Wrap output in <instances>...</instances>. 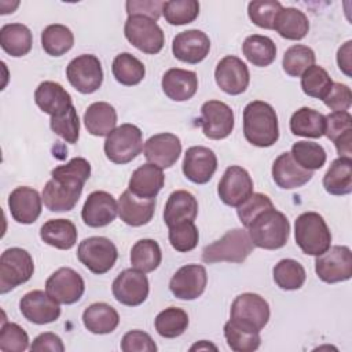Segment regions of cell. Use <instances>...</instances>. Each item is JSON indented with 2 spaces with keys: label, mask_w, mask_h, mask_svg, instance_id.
Listing matches in <instances>:
<instances>
[{
  "label": "cell",
  "mask_w": 352,
  "mask_h": 352,
  "mask_svg": "<svg viewBox=\"0 0 352 352\" xmlns=\"http://www.w3.org/2000/svg\"><path fill=\"white\" fill-rule=\"evenodd\" d=\"M104 154L114 164L124 165L135 160L143 150V135L133 124H121L106 136Z\"/></svg>",
  "instance_id": "cell-5"
},
{
  "label": "cell",
  "mask_w": 352,
  "mask_h": 352,
  "mask_svg": "<svg viewBox=\"0 0 352 352\" xmlns=\"http://www.w3.org/2000/svg\"><path fill=\"white\" fill-rule=\"evenodd\" d=\"M118 214V202L107 191L91 192L82 206L81 219L88 227H106L116 220Z\"/></svg>",
  "instance_id": "cell-19"
},
{
  "label": "cell",
  "mask_w": 352,
  "mask_h": 352,
  "mask_svg": "<svg viewBox=\"0 0 352 352\" xmlns=\"http://www.w3.org/2000/svg\"><path fill=\"white\" fill-rule=\"evenodd\" d=\"M209 349L217 351V346L213 345V344H210V342L206 341V340L198 341V342H195V344L190 348V351H209Z\"/></svg>",
  "instance_id": "cell-61"
},
{
  "label": "cell",
  "mask_w": 352,
  "mask_h": 352,
  "mask_svg": "<svg viewBox=\"0 0 352 352\" xmlns=\"http://www.w3.org/2000/svg\"><path fill=\"white\" fill-rule=\"evenodd\" d=\"M210 51V40L206 33L198 29L180 32L172 41V52L176 59L195 65L202 62Z\"/></svg>",
  "instance_id": "cell-20"
},
{
  "label": "cell",
  "mask_w": 352,
  "mask_h": 352,
  "mask_svg": "<svg viewBox=\"0 0 352 352\" xmlns=\"http://www.w3.org/2000/svg\"><path fill=\"white\" fill-rule=\"evenodd\" d=\"M34 272L30 253L22 248H10L0 257V293L6 294L28 282Z\"/></svg>",
  "instance_id": "cell-7"
},
{
  "label": "cell",
  "mask_w": 352,
  "mask_h": 352,
  "mask_svg": "<svg viewBox=\"0 0 352 352\" xmlns=\"http://www.w3.org/2000/svg\"><path fill=\"white\" fill-rule=\"evenodd\" d=\"M161 87L169 99L184 102L195 95L198 89V77L192 70L172 67L164 73Z\"/></svg>",
  "instance_id": "cell-26"
},
{
  "label": "cell",
  "mask_w": 352,
  "mask_h": 352,
  "mask_svg": "<svg viewBox=\"0 0 352 352\" xmlns=\"http://www.w3.org/2000/svg\"><path fill=\"white\" fill-rule=\"evenodd\" d=\"M121 349L124 352H155L157 345L146 331L131 330L124 334L121 340Z\"/></svg>",
  "instance_id": "cell-56"
},
{
  "label": "cell",
  "mask_w": 352,
  "mask_h": 352,
  "mask_svg": "<svg viewBox=\"0 0 352 352\" xmlns=\"http://www.w3.org/2000/svg\"><path fill=\"white\" fill-rule=\"evenodd\" d=\"M33 37L30 29L23 23H7L0 29V45L11 56L28 55L32 50Z\"/></svg>",
  "instance_id": "cell-37"
},
{
  "label": "cell",
  "mask_w": 352,
  "mask_h": 352,
  "mask_svg": "<svg viewBox=\"0 0 352 352\" xmlns=\"http://www.w3.org/2000/svg\"><path fill=\"white\" fill-rule=\"evenodd\" d=\"M282 10V4L276 0H254L248 6L250 21L263 29H274L275 18Z\"/></svg>",
  "instance_id": "cell-53"
},
{
  "label": "cell",
  "mask_w": 352,
  "mask_h": 352,
  "mask_svg": "<svg viewBox=\"0 0 352 352\" xmlns=\"http://www.w3.org/2000/svg\"><path fill=\"white\" fill-rule=\"evenodd\" d=\"M246 230L254 246L275 250L286 245L290 235V223L287 217L274 206L257 214Z\"/></svg>",
  "instance_id": "cell-2"
},
{
  "label": "cell",
  "mask_w": 352,
  "mask_h": 352,
  "mask_svg": "<svg viewBox=\"0 0 352 352\" xmlns=\"http://www.w3.org/2000/svg\"><path fill=\"white\" fill-rule=\"evenodd\" d=\"M290 154L301 168L312 172L320 169L326 164L327 158L324 148L319 143L307 140L296 142L292 146Z\"/></svg>",
  "instance_id": "cell-46"
},
{
  "label": "cell",
  "mask_w": 352,
  "mask_h": 352,
  "mask_svg": "<svg viewBox=\"0 0 352 352\" xmlns=\"http://www.w3.org/2000/svg\"><path fill=\"white\" fill-rule=\"evenodd\" d=\"M164 1L160 0H129L125 3L128 16L142 15L153 21H158L162 14Z\"/></svg>",
  "instance_id": "cell-58"
},
{
  "label": "cell",
  "mask_w": 352,
  "mask_h": 352,
  "mask_svg": "<svg viewBox=\"0 0 352 352\" xmlns=\"http://www.w3.org/2000/svg\"><path fill=\"white\" fill-rule=\"evenodd\" d=\"M243 135L256 147H271L278 142V116L270 103L253 100L246 104L243 109Z\"/></svg>",
  "instance_id": "cell-1"
},
{
  "label": "cell",
  "mask_w": 352,
  "mask_h": 352,
  "mask_svg": "<svg viewBox=\"0 0 352 352\" xmlns=\"http://www.w3.org/2000/svg\"><path fill=\"white\" fill-rule=\"evenodd\" d=\"M271 173L276 186L283 190H293V188L302 187L314 176V172L301 168L293 160L289 151H285L275 158Z\"/></svg>",
  "instance_id": "cell-24"
},
{
  "label": "cell",
  "mask_w": 352,
  "mask_h": 352,
  "mask_svg": "<svg viewBox=\"0 0 352 352\" xmlns=\"http://www.w3.org/2000/svg\"><path fill=\"white\" fill-rule=\"evenodd\" d=\"M274 30L286 40H301L309 30V21L301 10L294 7H282L275 18Z\"/></svg>",
  "instance_id": "cell-36"
},
{
  "label": "cell",
  "mask_w": 352,
  "mask_h": 352,
  "mask_svg": "<svg viewBox=\"0 0 352 352\" xmlns=\"http://www.w3.org/2000/svg\"><path fill=\"white\" fill-rule=\"evenodd\" d=\"M157 333L164 338H176L182 336L188 327V315L184 309L177 307H168L162 309L154 320Z\"/></svg>",
  "instance_id": "cell-43"
},
{
  "label": "cell",
  "mask_w": 352,
  "mask_h": 352,
  "mask_svg": "<svg viewBox=\"0 0 352 352\" xmlns=\"http://www.w3.org/2000/svg\"><path fill=\"white\" fill-rule=\"evenodd\" d=\"M323 103L333 111H348L352 104L351 88L341 82H333L330 91L323 98Z\"/></svg>",
  "instance_id": "cell-57"
},
{
  "label": "cell",
  "mask_w": 352,
  "mask_h": 352,
  "mask_svg": "<svg viewBox=\"0 0 352 352\" xmlns=\"http://www.w3.org/2000/svg\"><path fill=\"white\" fill-rule=\"evenodd\" d=\"M77 236L74 223L67 219H51L40 228L41 241L60 250L72 249L77 242Z\"/></svg>",
  "instance_id": "cell-32"
},
{
  "label": "cell",
  "mask_w": 352,
  "mask_h": 352,
  "mask_svg": "<svg viewBox=\"0 0 352 352\" xmlns=\"http://www.w3.org/2000/svg\"><path fill=\"white\" fill-rule=\"evenodd\" d=\"M324 135L334 143L340 157L352 154V116L349 111H333L326 116Z\"/></svg>",
  "instance_id": "cell-31"
},
{
  "label": "cell",
  "mask_w": 352,
  "mask_h": 352,
  "mask_svg": "<svg viewBox=\"0 0 352 352\" xmlns=\"http://www.w3.org/2000/svg\"><path fill=\"white\" fill-rule=\"evenodd\" d=\"M208 274L201 264H187L180 267L169 282L170 293L179 300H195L205 292Z\"/></svg>",
  "instance_id": "cell-16"
},
{
  "label": "cell",
  "mask_w": 352,
  "mask_h": 352,
  "mask_svg": "<svg viewBox=\"0 0 352 352\" xmlns=\"http://www.w3.org/2000/svg\"><path fill=\"white\" fill-rule=\"evenodd\" d=\"M85 290L82 276L70 267H60L45 280V292L59 304L77 302Z\"/></svg>",
  "instance_id": "cell-14"
},
{
  "label": "cell",
  "mask_w": 352,
  "mask_h": 352,
  "mask_svg": "<svg viewBox=\"0 0 352 352\" xmlns=\"http://www.w3.org/2000/svg\"><path fill=\"white\" fill-rule=\"evenodd\" d=\"M270 208H274V204L268 195L261 192H253L245 202L236 206V213L241 223L246 228L257 214Z\"/></svg>",
  "instance_id": "cell-55"
},
{
  "label": "cell",
  "mask_w": 352,
  "mask_h": 352,
  "mask_svg": "<svg viewBox=\"0 0 352 352\" xmlns=\"http://www.w3.org/2000/svg\"><path fill=\"white\" fill-rule=\"evenodd\" d=\"M333 85V80L322 66L312 65L301 76L302 92L311 98L322 99L327 95Z\"/></svg>",
  "instance_id": "cell-50"
},
{
  "label": "cell",
  "mask_w": 352,
  "mask_h": 352,
  "mask_svg": "<svg viewBox=\"0 0 352 352\" xmlns=\"http://www.w3.org/2000/svg\"><path fill=\"white\" fill-rule=\"evenodd\" d=\"M214 80L223 92L228 95H239L246 91L250 74L242 59L234 55H227L216 65Z\"/></svg>",
  "instance_id": "cell-17"
},
{
  "label": "cell",
  "mask_w": 352,
  "mask_h": 352,
  "mask_svg": "<svg viewBox=\"0 0 352 352\" xmlns=\"http://www.w3.org/2000/svg\"><path fill=\"white\" fill-rule=\"evenodd\" d=\"M217 194L223 204L236 208L253 194V180L249 172L238 165H231L223 173Z\"/></svg>",
  "instance_id": "cell-15"
},
{
  "label": "cell",
  "mask_w": 352,
  "mask_h": 352,
  "mask_svg": "<svg viewBox=\"0 0 352 352\" xmlns=\"http://www.w3.org/2000/svg\"><path fill=\"white\" fill-rule=\"evenodd\" d=\"M315 59L316 56L311 47L294 44L285 51L282 67L290 77H301L308 67L315 65Z\"/></svg>",
  "instance_id": "cell-45"
},
{
  "label": "cell",
  "mask_w": 352,
  "mask_h": 352,
  "mask_svg": "<svg viewBox=\"0 0 352 352\" xmlns=\"http://www.w3.org/2000/svg\"><path fill=\"white\" fill-rule=\"evenodd\" d=\"M290 131L296 136L322 138L326 131V116L314 109L301 107L290 117Z\"/></svg>",
  "instance_id": "cell-38"
},
{
  "label": "cell",
  "mask_w": 352,
  "mask_h": 352,
  "mask_svg": "<svg viewBox=\"0 0 352 352\" xmlns=\"http://www.w3.org/2000/svg\"><path fill=\"white\" fill-rule=\"evenodd\" d=\"M66 77L72 87L81 94H94L103 82V69L99 58L82 54L72 59L66 67Z\"/></svg>",
  "instance_id": "cell-10"
},
{
  "label": "cell",
  "mask_w": 352,
  "mask_h": 352,
  "mask_svg": "<svg viewBox=\"0 0 352 352\" xmlns=\"http://www.w3.org/2000/svg\"><path fill=\"white\" fill-rule=\"evenodd\" d=\"M323 187L331 195H348L352 192L351 157H338L331 162L323 176Z\"/></svg>",
  "instance_id": "cell-35"
},
{
  "label": "cell",
  "mask_w": 352,
  "mask_h": 352,
  "mask_svg": "<svg viewBox=\"0 0 352 352\" xmlns=\"http://www.w3.org/2000/svg\"><path fill=\"white\" fill-rule=\"evenodd\" d=\"M155 212V198H139L129 190H125L118 199V216L131 226L140 227L153 219Z\"/></svg>",
  "instance_id": "cell-25"
},
{
  "label": "cell",
  "mask_w": 352,
  "mask_h": 352,
  "mask_svg": "<svg viewBox=\"0 0 352 352\" xmlns=\"http://www.w3.org/2000/svg\"><path fill=\"white\" fill-rule=\"evenodd\" d=\"M242 52L253 66L265 67L275 60L276 45L268 36L252 34L245 38Z\"/></svg>",
  "instance_id": "cell-39"
},
{
  "label": "cell",
  "mask_w": 352,
  "mask_h": 352,
  "mask_svg": "<svg viewBox=\"0 0 352 352\" xmlns=\"http://www.w3.org/2000/svg\"><path fill=\"white\" fill-rule=\"evenodd\" d=\"M50 126L55 135L62 138L66 143H77L80 136V118L74 106L65 113L51 117Z\"/></svg>",
  "instance_id": "cell-51"
},
{
  "label": "cell",
  "mask_w": 352,
  "mask_h": 352,
  "mask_svg": "<svg viewBox=\"0 0 352 352\" xmlns=\"http://www.w3.org/2000/svg\"><path fill=\"white\" fill-rule=\"evenodd\" d=\"M89 176H91V164L82 157L72 158L67 164L59 165L54 168L51 172L52 179L65 182L69 184L80 186V187H84Z\"/></svg>",
  "instance_id": "cell-49"
},
{
  "label": "cell",
  "mask_w": 352,
  "mask_h": 352,
  "mask_svg": "<svg viewBox=\"0 0 352 352\" xmlns=\"http://www.w3.org/2000/svg\"><path fill=\"white\" fill-rule=\"evenodd\" d=\"M199 14V3L197 0H169L164 1L162 15L169 25L182 26L191 23Z\"/></svg>",
  "instance_id": "cell-47"
},
{
  "label": "cell",
  "mask_w": 352,
  "mask_h": 352,
  "mask_svg": "<svg viewBox=\"0 0 352 352\" xmlns=\"http://www.w3.org/2000/svg\"><path fill=\"white\" fill-rule=\"evenodd\" d=\"M224 337L234 352H253L260 346V331L246 330L228 320L224 324Z\"/></svg>",
  "instance_id": "cell-48"
},
{
  "label": "cell",
  "mask_w": 352,
  "mask_h": 352,
  "mask_svg": "<svg viewBox=\"0 0 352 352\" xmlns=\"http://www.w3.org/2000/svg\"><path fill=\"white\" fill-rule=\"evenodd\" d=\"M21 314L34 324H47L60 316V305L47 292L32 290L19 301Z\"/></svg>",
  "instance_id": "cell-18"
},
{
  "label": "cell",
  "mask_w": 352,
  "mask_h": 352,
  "mask_svg": "<svg viewBox=\"0 0 352 352\" xmlns=\"http://www.w3.org/2000/svg\"><path fill=\"white\" fill-rule=\"evenodd\" d=\"M198 124L206 138L221 140L231 135L234 129V111L220 100H208L201 107Z\"/></svg>",
  "instance_id": "cell-12"
},
{
  "label": "cell",
  "mask_w": 352,
  "mask_h": 352,
  "mask_svg": "<svg viewBox=\"0 0 352 352\" xmlns=\"http://www.w3.org/2000/svg\"><path fill=\"white\" fill-rule=\"evenodd\" d=\"M111 72L117 82L132 87L138 85L146 74V67L136 56L129 52L118 54L111 65Z\"/></svg>",
  "instance_id": "cell-40"
},
{
  "label": "cell",
  "mask_w": 352,
  "mask_h": 352,
  "mask_svg": "<svg viewBox=\"0 0 352 352\" xmlns=\"http://www.w3.org/2000/svg\"><path fill=\"white\" fill-rule=\"evenodd\" d=\"M84 187L67 184L51 177L43 188V202L51 212H69L72 210L82 192Z\"/></svg>",
  "instance_id": "cell-27"
},
{
  "label": "cell",
  "mask_w": 352,
  "mask_h": 352,
  "mask_svg": "<svg viewBox=\"0 0 352 352\" xmlns=\"http://www.w3.org/2000/svg\"><path fill=\"white\" fill-rule=\"evenodd\" d=\"M84 125L94 136H107L117 128V111L107 102H95L84 113Z\"/></svg>",
  "instance_id": "cell-33"
},
{
  "label": "cell",
  "mask_w": 352,
  "mask_h": 352,
  "mask_svg": "<svg viewBox=\"0 0 352 352\" xmlns=\"http://www.w3.org/2000/svg\"><path fill=\"white\" fill-rule=\"evenodd\" d=\"M82 323L94 334H109L117 329L120 315L116 308L106 302H94L84 309Z\"/></svg>",
  "instance_id": "cell-34"
},
{
  "label": "cell",
  "mask_w": 352,
  "mask_h": 352,
  "mask_svg": "<svg viewBox=\"0 0 352 352\" xmlns=\"http://www.w3.org/2000/svg\"><path fill=\"white\" fill-rule=\"evenodd\" d=\"M198 213V202L197 198L186 191V190H176L173 191L165 204L164 209V221L169 227L194 221Z\"/></svg>",
  "instance_id": "cell-30"
},
{
  "label": "cell",
  "mask_w": 352,
  "mask_h": 352,
  "mask_svg": "<svg viewBox=\"0 0 352 352\" xmlns=\"http://www.w3.org/2000/svg\"><path fill=\"white\" fill-rule=\"evenodd\" d=\"M254 245L248 234V230L234 228L227 231L220 239L209 243L202 250V261L213 263H243L253 252Z\"/></svg>",
  "instance_id": "cell-4"
},
{
  "label": "cell",
  "mask_w": 352,
  "mask_h": 352,
  "mask_svg": "<svg viewBox=\"0 0 352 352\" xmlns=\"http://www.w3.org/2000/svg\"><path fill=\"white\" fill-rule=\"evenodd\" d=\"M43 198L38 191L21 186L11 191L8 197V208L11 217L19 224H32L41 214Z\"/></svg>",
  "instance_id": "cell-23"
},
{
  "label": "cell",
  "mask_w": 352,
  "mask_h": 352,
  "mask_svg": "<svg viewBox=\"0 0 352 352\" xmlns=\"http://www.w3.org/2000/svg\"><path fill=\"white\" fill-rule=\"evenodd\" d=\"M29 348L28 333L16 323L4 322L0 329V351L23 352Z\"/></svg>",
  "instance_id": "cell-54"
},
{
  "label": "cell",
  "mask_w": 352,
  "mask_h": 352,
  "mask_svg": "<svg viewBox=\"0 0 352 352\" xmlns=\"http://www.w3.org/2000/svg\"><path fill=\"white\" fill-rule=\"evenodd\" d=\"M80 263L92 274L102 275L113 268L118 252L116 245L104 236H89L80 242L77 248Z\"/></svg>",
  "instance_id": "cell-9"
},
{
  "label": "cell",
  "mask_w": 352,
  "mask_h": 352,
  "mask_svg": "<svg viewBox=\"0 0 352 352\" xmlns=\"http://www.w3.org/2000/svg\"><path fill=\"white\" fill-rule=\"evenodd\" d=\"M165 176L160 166L144 164L132 172L128 183V190L139 198H155L164 187Z\"/></svg>",
  "instance_id": "cell-29"
},
{
  "label": "cell",
  "mask_w": 352,
  "mask_h": 352,
  "mask_svg": "<svg viewBox=\"0 0 352 352\" xmlns=\"http://www.w3.org/2000/svg\"><path fill=\"white\" fill-rule=\"evenodd\" d=\"M111 292L118 302L128 307H138L148 297V279L144 272L136 268H128L120 272L113 280Z\"/></svg>",
  "instance_id": "cell-13"
},
{
  "label": "cell",
  "mask_w": 352,
  "mask_h": 352,
  "mask_svg": "<svg viewBox=\"0 0 352 352\" xmlns=\"http://www.w3.org/2000/svg\"><path fill=\"white\" fill-rule=\"evenodd\" d=\"M162 260L161 248L154 239H139L131 249V264L144 274L158 268Z\"/></svg>",
  "instance_id": "cell-42"
},
{
  "label": "cell",
  "mask_w": 352,
  "mask_h": 352,
  "mask_svg": "<svg viewBox=\"0 0 352 352\" xmlns=\"http://www.w3.org/2000/svg\"><path fill=\"white\" fill-rule=\"evenodd\" d=\"M30 351L32 352H63L65 351V345L60 340L59 336H56L55 333L47 331V333H41L38 334L32 345H30Z\"/></svg>",
  "instance_id": "cell-59"
},
{
  "label": "cell",
  "mask_w": 352,
  "mask_h": 352,
  "mask_svg": "<svg viewBox=\"0 0 352 352\" xmlns=\"http://www.w3.org/2000/svg\"><path fill=\"white\" fill-rule=\"evenodd\" d=\"M74 44L73 32L60 23L48 25L41 32L43 50L51 56H62L72 50Z\"/></svg>",
  "instance_id": "cell-41"
},
{
  "label": "cell",
  "mask_w": 352,
  "mask_h": 352,
  "mask_svg": "<svg viewBox=\"0 0 352 352\" xmlns=\"http://www.w3.org/2000/svg\"><path fill=\"white\" fill-rule=\"evenodd\" d=\"M351 47H352V41L348 40L342 47H340V50L337 52L338 67L348 77H351V67H352L351 66V54H352Z\"/></svg>",
  "instance_id": "cell-60"
},
{
  "label": "cell",
  "mask_w": 352,
  "mask_h": 352,
  "mask_svg": "<svg viewBox=\"0 0 352 352\" xmlns=\"http://www.w3.org/2000/svg\"><path fill=\"white\" fill-rule=\"evenodd\" d=\"M19 6V1H14V3H8V1H0V14L6 15L10 12H14V10Z\"/></svg>",
  "instance_id": "cell-62"
},
{
  "label": "cell",
  "mask_w": 352,
  "mask_h": 352,
  "mask_svg": "<svg viewBox=\"0 0 352 352\" xmlns=\"http://www.w3.org/2000/svg\"><path fill=\"white\" fill-rule=\"evenodd\" d=\"M184 176L195 183H208L217 169V157L213 150L205 146H192L187 148L182 165Z\"/></svg>",
  "instance_id": "cell-21"
},
{
  "label": "cell",
  "mask_w": 352,
  "mask_h": 352,
  "mask_svg": "<svg viewBox=\"0 0 352 352\" xmlns=\"http://www.w3.org/2000/svg\"><path fill=\"white\" fill-rule=\"evenodd\" d=\"M125 38L144 54H158L165 44V36L158 23L147 16H128L124 25Z\"/></svg>",
  "instance_id": "cell-8"
},
{
  "label": "cell",
  "mask_w": 352,
  "mask_h": 352,
  "mask_svg": "<svg viewBox=\"0 0 352 352\" xmlns=\"http://www.w3.org/2000/svg\"><path fill=\"white\" fill-rule=\"evenodd\" d=\"M315 272L326 283H337L352 276V252L348 246H330L324 253L316 256Z\"/></svg>",
  "instance_id": "cell-11"
},
{
  "label": "cell",
  "mask_w": 352,
  "mask_h": 352,
  "mask_svg": "<svg viewBox=\"0 0 352 352\" xmlns=\"http://www.w3.org/2000/svg\"><path fill=\"white\" fill-rule=\"evenodd\" d=\"M272 274L276 286L283 290L300 289L307 278L304 267L293 258L280 260L278 264H275Z\"/></svg>",
  "instance_id": "cell-44"
},
{
  "label": "cell",
  "mask_w": 352,
  "mask_h": 352,
  "mask_svg": "<svg viewBox=\"0 0 352 352\" xmlns=\"http://www.w3.org/2000/svg\"><path fill=\"white\" fill-rule=\"evenodd\" d=\"M294 239L302 253L316 257L330 248L331 232L319 213L305 212L294 221Z\"/></svg>",
  "instance_id": "cell-3"
},
{
  "label": "cell",
  "mask_w": 352,
  "mask_h": 352,
  "mask_svg": "<svg viewBox=\"0 0 352 352\" xmlns=\"http://www.w3.org/2000/svg\"><path fill=\"white\" fill-rule=\"evenodd\" d=\"M169 242L176 252L186 253L197 248L199 241V232L194 221H186L168 228Z\"/></svg>",
  "instance_id": "cell-52"
},
{
  "label": "cell",
  "mask_w": 352,
  "mask_h": 352,
  "mask_svg": "<svg viewBox=\"0 0 352 352\" xmlns=\"http://www.w3.org/2000/svg\"><path fill=\"white\" fill-rule=\"evenodd\" d=\"M143 153L150 164H154L161 169H166L175 165L179 160L182 154V143L173 133H157L146 140Z\"/></svg>",
  "instance_id": "cell-22"
},
{
  "label": "cell",
  "mask_w": 352,
  "mask_h": 352,
  "mask_svg": "<svg viewBox=\"0 0 352 352\" xmlns=\"http://www.w3.org/2000/svg\"><path fill=\"white\" fill-rule=\"evenodd\" d=\"M34 102L38 109L51 116H59L73 106L70 94L55 81H43L34 91Z\"/></svg>",
  "instance_id": "cell-28"
},
{
  "label": "cell",
  "mask_w": 352,
  "mask_h": 352,
  "mask_svg": "<svg viewBox=\"0 0 352 352\" xmlns=\"http://www.w3.org/2000/svg\"><path fill=\"white\" fill-rule=\"evenodd\" d=\"M270 305L264 297L256 293H242L235 297L230 309V320L235 324L260 331L270 320Z\"/></svg>",
  "instance_id": "cell-6"
}]
</instances>
